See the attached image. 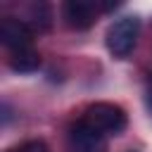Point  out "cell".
<instances>
[{"mask_svg":"<svg viewBox=\"0 0 152 152\" xmlns=\"http://www.w3.org/2000/svg\"><path fill=\"white\" fill-rule=\"evenodd\" d=\"M7 64H10V69H14L19 74H33L40 66V55L33 48H19V50H12L10 52Z\"/></svg>","mask_w":152,"mask_h":152,"instance_id":"obj_6","label":"cell"},{"mask_svg":"<svg viewBox=\"0 0 152 152\" xmlns=\"http://www.w3.org/2000/svg\"><path fill=\"white\" fill-rule=\"evenodd\" d=\"M138 36H140V19L138 17H121L107 28L104 43H107V50L116 59H126L135 50Z\"/></svg>","mask_w":152,"mask_h":152,"instance_id":"obj_2","label":"cell"},{"mask_svg":"<svg viewBox=\"0 0 152 152\" xmlns=\"http://www.w3.org/2000/svg\"><path fill=\"white\" fill-rule=\"evenodd\" d=\"M0 40L5 48L12 50H19V48H31V40H33V28L24 21V19H17V17H5L0 21Z\"/></svg>","mask_w":152,"mask_h":152,"instance_id":"obj_5","label":"cell"},{"mask_svg":"<svg viewBox=\"0 0 152 152\" xmlns=\"http://www.w3.org/2000/svg\"><path fill=\"white\" fill-rule=\"evenodd\" d=\"M31 24L38 28V31H45V28H50V10H48V5H33L31 7ZM28 24V21H26ZM28 24V26H31Z\"/></svg>","mask_w":152,"mask_h":152,"instance_id":"obj_7","label":"cell"},{"mask_svg":"<svg viewBox=\"0 0 152 152\" xmlns=\"http://www.w3.org/2000/svg\"><path fill=\"white\" fill-rule=\"evenodd\" d=\"M147 104L152 109V76H150V83H147Z\"/></svg>","mask_w":152,"mask_h":152,"instance_id":"obj_9","label":"cell"},{"mask_svg":"<svg viewBox=\"0 0 152 152\" xmlns=\"http://www.w3.org/2000/svg\"><path fill=\"white\" fill-rule=\"evenodd\" d=\"M66 150L69 152H107V135H102L86 121H78L66 133Z\"/></svg>","mask_w":152,"mask_h":152,"instance_id":"obj_3","label":"cell"},{"mask_svg":"<svg viewBox=\"0 0 152 152\" xmlns=\"http://www.w3.org/2000/svg\"><path fill=\"white\" fill-rule=\"evenodd\" d=\"M97 12H100V7L95 2H90V0H69L62 7V17H64L66 26L76 28V31L90 28L95 24V19H97Z\"/></svg>","mask_w":152,"mask_h":152,"instance_id":"obj_4","label":"cell"},{"mask_svg":"<svg viewBox=\"0 0 152 152\" xmlns=\"http://www.w3.org/2000/svg\"><path fill=\"white\" fill-rule=\"evenodd\" d=\"M81 121H86L88 126H93L102 135H119L128 126L126 112L114 102H93V104H88Z\"/></svg>","mask_w":152,"mask_h":152,"instance_id":"obj_1","label":"cell"},{"mask_svg":"<svg viewBox=\"0 0 152 152\" xmlns=\"http://www.w3.org/2000/svg\"><path fill=\"white\" fill-rule=\"evenodd\" d=\"M12 152H50V150H48V145L43 140H26L17 150H12Z\"/></svg>","mask_w":152,"mask_h":152,"instance_id":"obj_8","label":"cell"},{"mask_svg":"<svg viewBox=\"0 0 152 152\" xmlns=\"http://www.w3.org/2000/svg\"><path fill=\"white\" fill-rule=\"evenodd\" d=\"M131 152H133V150H131Z\"/></svg>","mask_w":152,"mask_h":152,"instance_id":"obj_10","label":"cell"}]
</instances>
